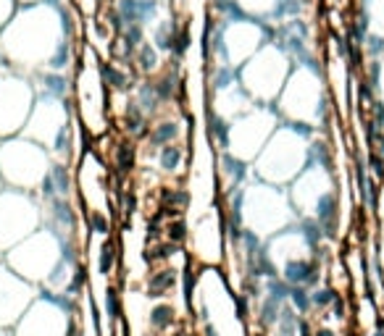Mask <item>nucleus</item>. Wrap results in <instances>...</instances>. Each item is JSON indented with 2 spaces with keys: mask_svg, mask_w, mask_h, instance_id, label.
I'll return each instance as SVG.
<instances>
[{
  "mask_svg": "<svg viewBox=\"0 0 384 336\" xmlns=\"http://www.w3.org/2000/svg\"><path fill=\"white\" fill-rule=\"evenodd\" d=\"M63 24L50 5H32L14 16L0 32V56L14 69H47L63 74Z\"/></svg>",
  "mask_w": 384,
  "mask_h": 336,
  "instance_id": "1",
  "label": "nucleus"
},
{
  "mask_svg": "<svg viewBox=\"0 0 384 336\" xmlns=\"http://www.w3.org/2000/svg\"><path fill=\"white\" fill-rule=\"evenodd\" d=\"M43 223V208L34 192L0 190V255L16 247L21 239L34 234Z\"/></svg>",
  "mask_w": 384,
  "mask_h": 336,
  "instance_id": "10",
  "label": "nucleus"
},
{
  "mask_svg": "<svg viewBox=\"0 0 384 336\" xmlns=\"http://www.w3.org/2000/svg\"><path fill=\"white\" fill-rule=\"evenodd\" d=\"M235 226L237 232L250 234L255 239H268L277 232L292 226L297 213L290 200V192L268 181H253L235 192Z\"/></svg>",
  "mask_w": 384,
  "mask_h": 336,
  "instance_id": "2",
  "label": "nucleus"
},
{
  "mask_svg": "<svg viewBox=\"0 0 384 336\" xmlns=\"http://www.w3.org/2000/svg\"><path fill=\"white\" fill-rule=\"evenodd\" d=\"M281 116L274 105L255 102L248 113H242L235 121H229L226 142H224L222 153H229V155H235L239 161L253 163L258 158V153L264 150V145L271 139V134L277 132Z\"/></svg>",
  "mask_w": 384,
  "mask_h": 336,
  "instance_id": "8",
  "label": "nucleus"
},
{
  "mask_svg": "<svg viewBox=\"0 0 384 336\" xmlns=\"http://www.w3.org/2000/svg\"><path fill=\"white\" fill-rule=\"evenodd\" d=\"M237 5L250 14H268L277 5V0H237Z\"/></svg>",
  "mask_w": 384,
  "mask_h": 336,
  "instance_id": "16",
  "label": "nucleus"
},
{
  "mask_svg": "<svg viewBox=\"0 0 384 336\" xmlns=\"http://www.w3.org/2000/svg\"><path fill=\"white\" fill-rule=\"evenodd\" d=\"M274 108L287 124H300L308 129L324 126L329 92L321 69L316 63H297V69H292L287 76Z\"/></svg>",
  "mask_w": 384,
  "mask_h": 336,
  "instance_id": "4",
  "label": "nucleus"
},
{
  "mask_svg": "<svg viewBox=\"0 0 384 336\" xmlns=\"http://www.w3.org/2000/svg\"><path fill=\"white\" fill-rule=\"evenodd\" d=\"M292 71L287 53L277 45H264L242 69H239V85L253 98V102L274 105L279 98L287 76Z\"/></svg>",
  "mask_w": 384,
  "mask_h": 336,
  "instance_id": "9",
  "label": "nucleus"
},
{
  "mask_svg": "<svg viewBox=\"0 0 384 336\" xmlns=\"http://www.w3.org/2000/svg\"><path fill=\"white\" fill-rule=\"evenodd\" d=\"M37 100V89L19 74H0V139L24 132Z\"/></svg>",
  "mask_w": 384,
  "mask_h": 336,
  "instance_id": "11",
  "label": "nucleus"
},
{
  "mask_svg": "<svg viewBox=\"0 0 384 336\" xmlns=\"http://www.w3.org/2000/svg\"><path fill=\"white\" fill-rule=\"evenodd\" d=\"M266 34L261 30V24L248 21V19H237L232 24H226L222 34V58L226 69H242L248 60L264 47Z\"/></svg>",
  "mask_w": 384,
  "mask_h": 336,
  "instance_id": "13",
  "label": "nucleus"
},
{
  "mask_svg": "<svg viewBox=\"0 0 384 336\" xmlns=\"http://www.w3.org/2000/svg\"><path fill=\"white\" fill-rule=\"evenodd\" d=\"M69 260L66 252V236L56 232L53 226H40L34 234H30L27 239H21L16 247H11L6 252V260L11 271H16L21 278H27L30 284L40 287L47 284L50 278L56 276L61 265Z\"/></svg>",
  "mask_w": 384,
  "mask_h": 336,
  "instance_id": "6",
  "label": "nucleus"
},
{
  "mask_svg": "<svg viewBox=\"0 0 384 336\" xmlns=\"http://www.w3.org/2000/svg\"><path fill=\"white\" fill-rule=\"evenodd\" d=\"M14 19V0H0V32Z\"/></svg>",
  "mask_w": 384,
  "mask_h": 336,
  "instance_id": "17",
  "label": "nucleus"
},
{
  "mask_svg": "<svg viewBox=\"0 0 384 336\" xmlns=\"http://www.w3.org/2000/svg\"><path fill=\"white\" fill-rule=\"evenodd\" d=\"M366 16L374 34H384V0H366Z\"/></svg>",
  "mask_w": 384,
  "mask_h": 336,
  "instance_id": "15",
  "label": "nucleus"
},
{
  "mask_svg": "<svg viewBox=\"0 0 384 336\" xmlns=\"http://www.w3.org/2000/svg\"><path fill=\"white\" fill-rule=\"evenodd\" d=\"M14 336H72V313L61 305L58 294H37L14 326Z\"/></svg>",
  "mask_w": 384,
  "mask_h": 336,
  "instance_id": "12",
  "label": "nucleus"
},
{
  "mask_svg": "<svg viewBox=\"0 0 384 336\" xmlns=\"http://www.w3.org/2000/svg\"><path fill=\"white\" fill-rule=\"evenodd\" d=\"M72 108L87 137H103L111 132V92L92 45L85 47V58L76 66L74 85H72Z\"/></svg>",
  "mask_w": 384,
  "mask_h": 336,
  "instance_id": "5",
  "label": "nucleus"
},
{
  "mask_svg": "<svg viewBox=\"0 0 384 336\" xmlns=\"http://www.w3.org/2000/svg\"><path fill=\"white\" fill-rule=\"evenodd\" d=\"M34 284L21 278L0 260V328H14L34 302Z\"/></svg>",
  "mask_w": 384,
  "mask_h": 336,
  "instance_id": "14",
  "label": "nucleus"
},
{
  "mask_svg": "<svg viewBox=\"0 0 384 336\" xmlns=\"http://www.w3.org/2000/svg\"><path fill=\"white\" fill-rule=\"evenodd\" d=\"M376 92H379V105L384 108V56L376 63Z\"/></svg>",
  "mask_w": 384,
  "mask_h": 336,
  "instance_id": "18",
  "label": "nucleus"
},
{
  "mask_svg": "<svg viewBox=\"0 0 384 336\" xmlns=\"http://www.w3.org/2000/svg\"><path fill=\"white\" fill-rule=\"evenodd\" d=\"M19 3H27V5H34V3H43V0H19Z\"/></svg>",
  "mask_w": 384,
  "mask_h": 336,
  "instance_id": "19",
  "label": "nucleus"
},
{
  "mask_svg": "<svg viewBox=\"0 0 384 336\" xmlns=\"http://www.w3.org/2000/svg\"><path fill=\"white\" fill-rule=\"evenodd\" d=\"M53 168V155L34 139L16 134L0 139V181L11 190L40 192Z\"/></svg>",
  "mask_w": 384,
  "mask_h": 336,
  "instance_id": "7",
  "label": "nucleus"
},
{
  "mask_svg": "<svg viewBox=\"0 0 384 336\" xmlns=\"http://www.w3.org/2000/svg\"><path fill=\"white\" fill-rule=\"evenodd\" d=\"M313 132L316 129L281 121L264 150L258 153V158L253 161V176L277 187L292 184L310 163L313 142H316Z\"/></svg>",
  "mask_w": 384,
  "mask_h": 336,
  "instance_id": "3",
  "label": "nucleus"
}]
</instances>
